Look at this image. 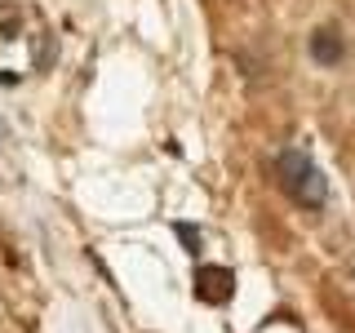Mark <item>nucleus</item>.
Wrapping results in <instances>:
<instances>
[{"mask_svg":"<svg viewBox=\"0 0 355 333\" xmlns=\"http://www.w3.org/2000/svg\"><path fill=\"white\" fill-rule=\"evenodd\" d=\"M275 182H280L288 191V200L302 205V209H320L329 200V182H324V173H320V164L297 147L275 155Z\"/></svg>","mask_w":355,"mask_h":333,"instance_id":"nucleus-1","label":"nucleus"},{"mask_svg":"<svg viewBox=\"0 0 355 333\" xmlns=\"http://www.w3.org/2000/svg\"><path fill=\"white\" fill-rule=\"evenodd\" d=\"M231 293H236V275H231L227 266H200V271H196V298H200V302L222 307Z\"/></svg>","mask_w":355,"mask_h":333,"instance_id":"nucleus-2","label":"nucleus"},{"mask_svg":"<svg viewBox=\"0 0 355 333\" xmlns=\"http://www.w3.org/2000/svg\"><path fill=\"white\" fill-rule=\"evenodd\" d=\"M311 58H315L320 67H338L342 58H347V40H342L333 27H320L315 36H311Z\"/></svg>","mask_w":355,"mask_h":333,"instance_id":"nucleus-3","label":"nucleus"}]
</instances>
